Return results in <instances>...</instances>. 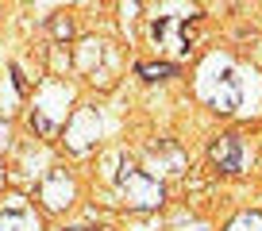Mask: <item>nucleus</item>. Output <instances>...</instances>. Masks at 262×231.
Returning a JSON list of instances; mask_svg holds the SVG:
<instances>
[{"label": "nucleus", "mask_w": 262, "mask_h": 231, "mask_svg": "<svg viewBox=\"0 0 262 231\" xmlns=\"http://www.w3.org/2000/svg\"><path fill=\"white\" fill-rule=\"evenodd\" d=\"M196 93L212 112H235L243 93H239V77L231 70V62L224 54H212L201 66V77H196Z\"/></svg>", "instance_id": "f257e3e1"}, {"label": "nucleus", "mask_w": 262, "mask_h": 231, "mask_svg": "<svg viewBox=\"0 0 262 231\" xmlns=\"http://www.w3.org/2000/svg\"><path fill=\"white\" fill-rule=\"evenodd\" d=\"M116 185H120L123 204L135 208V212H150V208H162V200H166L162 181H158L155 173H147V170H131V166H127V170L116 177Z\"/></svg>", "instance_id": "f03ea898"}, {"label": "nucleus", "mask_w": 262, "mask_h": 231, "mask_svg": "<svg viewBox=\"0 0 262 231\" xmlns=\"http://www.w3.org/2000/svg\"><path fill=\"white\" fill-rule=\"evenodd\" d=\"M97 139H100V112L97 108H77L66 120V147L74 154H85Z\"/></svg>", "instance_id": "7ed1b4c3"}, {"label": "nucleus", "mask_w": 262, "mask_h": 231, "mask_svg": "<svg viewBox=\"0 0 262 231\" xmlns=\"http://www.w3.org/2000/svg\"><path fill=\"white\" fill-rule=\"evenodd\" d=\"M74 197H77V185H74V177L66 170H50L47 177H42L39 200L50 208V212H66V208L74 204Z\"/></svg>", "instance_id": "20e7f679"}, {"label": "nucleus", "mask_w": 262, "mask_h": 231, "mask_svg": "<svg viewBox=\"0 0 262 231\" xmlns=\"http://www.w3.org/2000/svg\"><path fill=\"white\" fill-rule=\"evenodd\" d=\"M208 154H212V162H216L220 173H243V166H247V147H243L239 135H220Z\"/></svg>", "instance_id": "39448f33"}, {"label": "nucleus", "mask_w": 262, "mask_h": 231, "mask_svg": "<svg viewBox=\"0 0 262 231\" xmlns=\"http://www.w3.org/2000/svg\"><path fill=\"white\" fill-rule=\"evenodd\" d=\"M178 24H181V19H158V24H155V42H158V47H166L170 54L185 58L189 54V42L178 35Z\"/></svg>", "instance_id": "423d86ee"}, {"label": "nucleus", "mask_w": 262, "mask_h": 231, "mask_svg": "<svg viewBox=\"0 0 262 231\" xmlns=\"http://www.w3.org/2000/svg\"><path fill=\"white\" fill-rule=\"evenodd\" d=\"M224 231H262V212H239Z\"/></svg>", "instance_id": "0eeeda50"}, {"label": "nucleus", "mask_w": 262, "mask_h": 231, "mask_svg": "<svg viewBox=\"0 0 262 231\" xmlns=\"http://www.w3.org/2000/svg\"><path fill=\"white\" fill-rule=\"evenodd\" d=\"M139 74L155 81V77H170V74H173V66H170V62H158V66H147V62H143V66H139Z\"/></svg>", "instance_id": "6e6552de"}, {"label": "nucleus", "mask_w": 262, "mask_h": 231, "mask_svg": "<svg viewBox=\"0 0 262 231\" xmlns=\"http://www.w3.org/2000/svg\"><path fill=\"white\" fill-rule=\"evenodd\" d=\"M0 231H24V216L12 208V212H4L0 216Z\"/></svg>", "instance_id": "1a4fd4ad"}, {"label": "nucleus", "mask_w": 262, "mask_h": 231, "mask_svg": "<svg viewBox=\"0 0 262 231\" xmlns=\"http://www.w3.org/2000/svg\"><path fill=\"white\" fill-rule=\"evenodd\" d=\"M8 143H12V127L0 120V150H8Z\"/></svg>", "instance_id": "9d476101"}, {"label": "nucleus", "mask_w": 262, "mask_h": 231, "mask_svg": "<svg viewBox=\"0 0 262 231\" xmlns=\"http://www.w3.org/2000/svg\"><path fill=\"white\" fill-rule=\"evenodd\" d=\"M54 35H70V19H54Z\"/></svg>", "instance_id": "9b49d317"}]
</instances>
